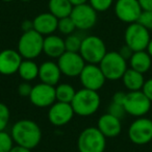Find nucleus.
Here are the masks:
<instances>
[{
	"label": "nucleus",
	"mask_w": 152,
	"mask_h": 152,
	"mask_svg": "<svg viewBox=\"0 0 152 152\" xmlns=\"http://www.w3.org/2000/svg\"><path fill=\"white\" fill-rule=\"evenodd\" d=\"M31 90H32V86L28 81H23L18 87V93H19V95L21 97H29L30 93H31Z\"/></svg>",
	"instance_id": "nucleus-33"
},
{
	"label": "nucleus",
	"mask_w": 152,
	"mask_h": 152,
	"mask_svg": "<svg viewBox=\"0 0 152 152\" xmlns=\"http://www.w3.org/2000/svg\"><path fill=\"white\" fill-rule=\"evenodd\" d=\"M75 94H76L75 89L70 83H59V85L55 86L56 101L71 103Z\"/></svg>",
	"instance_id": "nucleus-25"
},
{
	"label": "nucleus",
	"mask_w": 152,
	"mask_h": 152,
	"mask_svg": "<svg viewBox=\"0 0 152 152\" xmlns=\"http://www.w3.org/2000/svg\"><path fill=\"white\" fill-rule=\"evenodd\" d=\"M91 7L96 12H105L112 7L114 0H89Z\"/></svg>",
	"instance_id": "nucleus-31"
},
{
	"label": "nucleus",
	"mask_w": 152,
	"mask_h": 152,
	"mask_svg": "<svg viewBox=\"0 0 152 152\" xmlns=\"http://www.w3.org/2000/svg\"><path fill=\"white\" fill-rule=\"evenodd\" d=\"M130 68L140 73H147L152 66V57L146 50L134 51L129 58Z\"/></svg>",
	"instance_id": "nucleus-21"
},
{
	"label": "nucleus",
	"mask_w": 152,
	"mask_h": 152,
	"mask_svg": "<svg viewBox=\"0 0 152 152\" xmlns=\"http://www.w3.org/2000/svg\"><path fill=\"white\" fill-rule=\"evenodd\" d=\"M44 37L34 29L24 31L18 42V52L24 59H34L43 52Z\"/></svg>",
	"instance_id": "nucleus-4"
},
{
	"label": "nucleus",
	"mask_w": 152,
	"mask_h": 152,
	"mask_svg": "<svg viewBox=\"0 0 152 152\" xmlns=\"http://www.w3.org/2000/svg\"><path fill=\"white\" fill-rule=\"evenodd\" d=\"M57 29L65 36H69V34H73L76 29V26L74 24L73 20L71 19V17H65L58 19V25H57Z\"/></svg>",
	"instance_id": "nucleus-27"
},
{
	"label": "nucleus",
	"mask_w": 152,
	"mask_h": 152,
	"mask_svg": "<svg viewBox=\"0 0 152 152\" xmlns=\"http://www.w3.org/2000/svg\"><path fill=\"white\" fill-rule=\"evenodd\" d=\"M122 81L124 87L128 90V92L141 91L145 83L144 74L135 71V70L128 68L122 77Z\"/></svg>",
	"instance_id": "nucleus-22"
},
{
	"label": "nucleus",
	"mask_w": 152,
	"mask_h": 152,
	"mask_svg": "<svg viewBox=\"0 0 152 152\" xmlns=\"http://www.w3.org/2000/svg\"><path fill=\"white\" fill-rule=\"evenodd\" d=\"M74 115L75 113L71 103L55 101L49 107L48 119L54 126H64L73 119Z\"/></svg>",
	"instance_id": "nucleus-15"
},
{
	"label": "nucleus",
	"mask_w": 152,
	"mask_h": 152,
	"mask_svg": "<svg viewBox=\"0 0 152 152\" xmlns=\"http://www.w3.org/2000/svg\"><path fill=\"white\" fill-rule=\"evenodd\" d=\"M10 152H30V149L25 148V147H22V146H20V145H16L12 148Z\"/></svg>",
	"instance_id": "nucleus-39"
},
{
	"label": "nucleus",
	"mask_w": 152,
	"mask_h": 152,
	"mask_svg": "<svg viewBox=\"0 0 152 152\" xmlns=\"http://www.w3.org/2000/svg\"><path fill=\"white\" fill-rule=\"evenodd\" d=\"M143 11H152V0H139Z\"/></svg>",
	"instance_id": "nucleus-37"
},
{
	"label": "nucleus",
	"mask_w": 152,
	"mask_h": 152,
	"mask_svg": "<svg viewBox=\"0 0 152 152\" xmlns=\"http://www.w3.org/2000/svg\"><path fill=\"white\" fill-rule=\"evenodd\" d=\"M128 137L135 145H146L152 141V119L137 118L128 128Z\"/></svg>",
	"instance_id": "nucleus-9"
},
{
	"label": "nucleus",
	"mask_w": 152,
	"mask_h": 152,
	"mask_svg": "<svg viewBox=\"0 0 152 152\" xmlns=\"http://www.w3.org/2000/svg\"><path fill=\"white\" fill-rule=\"evenodd\" d=\"M28 98L37 107H50L56 101L55 87L44 83H38L32 87L31 93Z\"/></svg>",
	"instance_id": "nucleus-14"
},
{
	"label": "nucleus",
	"mask_w": 152,
	"mask_h": 152,
	"mask_svg": "<svg viewBox=\"0 0 152 152\" xmlns=\"http://www.w3.org/2000/svg\"><path fill=\"white\" fill-rule=\"evenodd\" d=\"M78 152H79V151H78Z\"/></svg>",
	"instance_id": "nucleus-45"
},
{
	"label": "nucleus",
	"mask_w": 152,
	"mask_h": 152,
	"mask_svg": "<svg viewBox=\"0 0 152 152\" xmlns=\"http://www.w3.org/2000/svg\"><path fill=\"white\" fill-rule=\"evenodd\" d=\"M152 102L143 93V91H132L126 93L124 101V108L126 114L135 118L145 117L151 110Z\"/></svg>",
	"instance_id": "nucleus-7"
},
{
	"label": "nucleus",
	"mask_w": 152,
	"mask_h": 152,
	"mask_svg": "<svg viewBox=\"0 0 152 152\" xmlns=\"http://www.w3.org/2000/svg\"><path fill=\"white\" fill-rule=\"evenodd\" d=\"M143 93L149 98V100L152 102V78H149L147 80H145V83L143 86L142 89Z\"/></svg>",
	"instance_id": "nucleus-34"
},
{
	"label": "nucleus",
	"mask_w": 152,
	"mask_h": 152,
	"mask_svg": "<svg viewBox=\"0 0 152 152\" xmlns=\"http://www.w3.org/2000/svg\"><path fill=\"white\" fill-rule=\"evenodd\" d=\"M83 38H85V37H83ZM83 38L79 34H75V32H73V34L67 36V38L65 39L66 51L79 52Z\"/></svg>",
	"instance_id": "nucleus-26"
},
{
	"label": "nucleus",
	"mask_w": 152,
	"mask_h": 152,
	"mask_svg": "<svg viewBox=\"0 0 152 152\" xmlns=\"http://www.w3.org/2000/svg\"><path fill=\"white\" fill-rule=\"evenodd\" d=\"M124 40L125 44L133 51H142L147 49L151 37L147 28L137 22H134L127 26L124 34Z\"/></svg>",
	"instance_id": "nucleus-8"
},
{
	"label": "nucleus",
	"mask_w": 152,
	"mask_h": 152,
	"mask_svg": "<svg viewBox=\"0 0 152 152\" xmlns=\"http://www.w3.org/2000/svg\"><path fill=\"white\" fill-rule=\"evenodd\" d=\"M106 52L105 44L99 37L88 36L83 38L79 53L87 64L99 65Z\"/></svg>",
	"instance_id": "nucleus-6"
},
{
	"label": "nucleus",
	"mask_w": 152,
	"mask_h": 152,
	"mask_svg": "<svg viewBox=\"0 0 152 152\" xmlns=\"http://www.w3.org/2000/svg\"><path fill=\"white\" fill-rule=\"evenodd\" d=\"M87 1H89V0H70V2L72 3V5H73V7L80 5V4H85V3H87Z\"/></svg>",
	"instance_id": "nucleus-40"
},
{
	"label": "nucleus",
	"mask_w": 152,
	"mask_h": 152,
	"mask_svg": "<svg viewBox=\"0 0 152 152\" xmlns=\"http://www.w3.org/2000/svg\"><path fill=\"white\" fill-rule=\"evenodd\" d=\"M14 143L11 133L5 130L0 131V152H10L14 147Z\"/></svg>",
	"instance_id": "nucleus-28"
},
{
	"label": "nucleus",
	"mask_w": 152,
	"mask_h": 152,
	"mask_svg": "<svg viewBox=\"0 0 152 152\" xmlns=\"http://www.w3.org/2000/svg\"><path fill=\"white\" fill-rule=\"evenodd\" d=\"M2 1H4V2H11V1H13V0H2Z\"/></svg>",
	"instance_id": "nucleus-42"
},
{
	"label": "nucleus",
	"mask_w": 152,
	"mask_h": 152,
	"mask_svg": "<svg viewBox=\"0 0 152 152\" xmlns=\"http://www.w3.org/2000/svg\"><path fill=\"white\" fill-rule=\"evenodd\" d=\"M107 113L113 115V116L117 117V118H119L120 120L122 118H124L125 115H126V110H125V108H124V105L120 103H117V102H114V101L110 102V104L108 105Z\"/></svg>",
	"instance_id": "nucleus-30"
},
{
	"label": "nucleus",
	"mask_w": 152,
	"mask_h": 152,
	"mask_svg": "<svg viewBox=\"0 0 152 152\" xmlns=\"http://www.w3.org/2000/svg\"><path fill=\"white\" fill-rule=\"evenodd\" d=\"M73 10L70 0H49V12L57 19L69 17Z\"/></svg>",
	"instance_id": "nucleus-24"
},
{
	"label": "nucleus",
	"mask_w": 152,
	"mask_h": 152,
	"mask_svg": "<svg viewBox=\"0 0 152 152\" xmlns=\"http://www.w3.org/2000/svg\"><path fill=\"white\" fill-rule=\"evenodd\" d=\"M18 74L23 81L34 80L39 77V66L34 61V59H24L18 70Z\"/></svg>",
	"instance_id": "nucleus-23"
},
{
	"label": "nucleus",
	"mask_w": 152,
	"mask_h": 152,
	"mask_svg": "<svg viewBox=\"0 0 152 152\" xmlns=\"http://www.w3.org/2000/svg\"><path fill=\"white\" fill-rule=\"evenodd\" d=\"M118 52L120 53V54L122 55V56L124 57V58L126 59V61H129V58L131 57V55L133 54V52H134V51H133L132 49L130 48V47L127 46V45L125 44L124 46L121 47L120 50H119Z\"/></svg>",
	"instance_id": "nucleus-35"
},
{
	"label": "nucleus",
	"mask_w": 152,
	"mask_h": 152,
	"mask_svg": "<svg viewBox=\"0 0 152 152\" xmlns=\"http://www.w3.org/2000/svg\"><path fill=\"white\" fill-rule=\"evenodd\" d=\"M77 147L79 152H104L106 137L98 127H87L79 134Z\"/></svg>",
	"instance_id": "nucleus-5"
},
{
	"label": "nucleus",
	"mask_w": 152,
	"mask_h": 152,
	"mask_svg": "<svg viewBox=\"0 0 152 152\" xmlns=\"http://www.w3.org/2000/svg\"><path fill=\"white\" fill-rule=\"evenodd\" d=\"M66 51L65 40L55 34H49L44 38L43 52L51 58H58Z\"/></svg>",
	"instance_id": "nucleus-20"
},
{
	"label": "nucleus",
	"mask_w": 152,
	"mask_h": 152,
	"mask_svg": "<svg viewBox=\"0 0 152 152\" xmlns=\"http://www.w3.org/2000/svg\"><path fill=\"white\" fill-rule=\"evenodd\" d=\"M23 57L18 50L5 49L0 52V74L2 75H13L18 73Z\"/></svg>",
	"instance_id": "nucleus-16"
},
{
	"label": "nucleus",
	"mask_w": 152,
	"mask_h": 152,
	"mask_svg": "<svg viewBox=\"0 0 152 152\" xmlns=\"http://www.w3.org/2000/svg\"><path fill=\"white\" fill-rule=\"evenodd\" d=\"M61 69L55 61H46L41 66H39V78L41 83L55 87L61 80Z\"/></svg>",
	"instance_id": "nucleus-18"
},
{
	"label": "nucleus",
	"mask_w": 152,
	"mask_h": 152,
	"mask_svg": "<svg viewBox=\"0 0 152 152\" xmlns=\"http://www.w3.org/2000/svg\"><path fill=\"white\" fill-rule=\"evenodd\" d=\"M101 99L97 91H92L83 88L79 91H76L71 105L75 115L80 117H89L94 115L100 107Z\"/></svg>",
	"instance_id": "nucleus-2"
},
{
	"label": "nucleus",
	"mask_w": 152,
	"mask_h": 152,
	"mask_svg": "<svg viewBox=\"0 0 152 152\" xmlns=\"http://www.w3.org/2000/svg\"><path fill=\"white\" fill-rule=\"evenodd\" d=\"M97 127L106 139L118 137L122 131L121 120L108 113L100 117L97 123Z\"/></svg>",
	"instance_id": "nucleus-17"
},
{
	"label": "nucleus",
	"mask_w": 152,
	"mask_h": 152,
	"mask_svg": "<svg viewBox=\"0 0 152 152\" xmlns=\"http://www.w3.org/2000/svg\"><path fill=\"white\" fill-rule=\"evenodd\" d=\"M0 52H1V49H0Z\"/></svg>",
	"instance_id": "nucleus-44"
},
{
	"label": "nucleus",
	"mask_w": 152,
	"mask_h": 152,
	"mask_svg": "<svg viewBox=\"0 0 152 152\" xmlns=\"http://www.w3.org/2000/svg\"><path fill=\"white\" fill-rule=\"evenodd\" d=\"M137 23L143 25L148 30H152V11H143L140 15Z\"/></svg>",
	"instance_id": "nucleus-32"
},
{
	"label": "nucleus",
	"mask_w": 152,
	"mask_h": 152,
	"mask_svg": "<svg viewBox=\"0 0 152 152\" xmlns=\"http://www.w3.org/2000/svg\"><path fill=\"white\" fill-rule=\"evenodd\" d=\"M125 97H126V93H125V92H122V91L116 92V93L114 94V96H113L112 101L117 102V103H120V104H124Z\"/></svg>",
	"instance_id": "nucleus-36"
},
{
	"label": "nucleus",
	"mask_w": 152,
	"mask_h": 152,
	"mask_svg": "<svg viewBox=\"0 0 152 152\" xmlns=\"http://www.w3.org/2000/svg\"><path fill=\"white\" fill-rule=\"evenodd\" d=\"M99 67L103 72L106 80L112 81L122 79L124 73L128 69L127 61L118 51L106 52L102 61L99 63Z\"/></svg>",
	"instance_id": "nucleus-3"
},
{
	"label": "nucleus",
	"mask_w": 152,
	"mask_h": 152,
	"mask_svg": "<svg viewBox=\"0 0 152 152\" xmlns=\"http://www.w3.org/2000/svg\"><path fill=\"white\" fill-rule=\"evenodd\" d=\"M21 1H24V2H27V1H31V0H21Z\"/></svg>",
	"instance_id": "nucleus-43"
},
{
	"label": "nucleus",
	"mask_w": 152,
	"mask_h": 152,
	"mask_svg": "<svg viewBox=\"0 0 152 152\" xmlns=\"http://www.w3.org/2000/svg\"><path fill=\"white\" fill-rule=\"evenodd\" d=\"M16 145L34 149L40 144L42 140V131L34 121L29 119H21L13 125L11 130Z\"/></svg>",
	"instance_id": "nucleus-1"
},
{
	"label": "nucleus",
	"mask_w": 152,
	"mask_h": 152,
	"mask_svg": "<svg viewBox=\"0 0 152 152\" xmlns=\"http://www.w3.org/2000/svg\"><path fill=\"white\" fill-rule=\"evenodd\" d=\"M22 29H23V31H28V30L34 29V23H32V21H28V20L24 21L22 23Z\"/></svg>",
	"instance_id": "nucleus-38"
},
{
	"label": "nucleus",
	"mask_w": 152,
	"mask_h": 152,
	"mask_svg": "<svg viewBox=\"0 0 152 152\" xmlns=\"http://www.w3.org/2000/svg\"><path fill=\"white\" fill-rule=\"evenodd\" d=\"M78 77L85 89L97 92L103 87L106 80L99 65H95V64H86L85 68Z\"/></svg>",
	"instance_id": "nucleus-12"
},
{
	"label": "nucleus",
	"mask_w": 152,
	"mask_h": 152,
	"mask_svg": "<svg viewBox=\"0 0 152 152\" xmlns=\"http://www.w3.org/2000/svg\"><path fill=\"white\" fill-rule=\"evenodd\" d=\"M146 51H147V52L150 54V56L152 57V39H151V40H150V42H149V44H148V46H147V49H146Z\"/></svg>",
	"instance_id": "nucleus-41"
},
{
	"label": "nucleus",
	"mask_w": 152,
	"mask_h": 152,
	"mask_svg": "<svg viewBox=\"0 0 152 152\" xmlns=\"http://www.w3.org/2000/svg\"><path fill=\"white\" fill-rule=\"evenodd\" d=\"M70 17L73 20L76 29L88 30L97 22V12L91 7V4L85 3L73 7Z\"/></svg>",
	"instance_id": "nucleus-11"
},
{
	"label": "nucleus",
	"mask_w": 152,
	"mask_h": 152,
	"mask_svg": "<svg viewBox=\"0 0 152 152\" xmlns=\"http://www.w3.org/2000/svg\"><path fill=\"white\" fill-rule=\"evenodd\" d=\"M86 64L87 63L79 52L65 51L57 58V65L61 69V74L68 77H76L80 75Z\"/></svg>",
	"instance_id": "nucleus-10"
},
{
	"label": "nucleus",
	"mask_w": 152,
	"mask_h": 152,
	"mask_svg": "<svg viewBox=\"0 0 152 152\" xmlns=\"http://www.w3.org/2000/svg\"><path fill=\"white\" fill-rule=\"evenodd\" d=\"M10 118H11L10 108L7 107V104L0 102V131L5 130L10 122Z\"/></svg>",
	"instance_id": "nucleus-29"
},
{
	"label": "nucleus",
	"mask_w": 152,
	"mask_h": 152,
	"mask_svg": "<svg viewBox=\"0 0 152 152\" xmlns=\"http://www.w3.org/2000/svg\"><path fill=\"white\" fill-rule=\"evenodd\" d=\"M143 12L139 0H117L115 4V14L120 21L127 24L137 22Z\"/></svg>",
	"instance_id": "nucleus-13"
},
{
	"label": "nucleus",
	"mask_w": 152,
	"mask_h": 152,
	"mask_svg": "<svg viewBox=\"0 0 152 152\" xmlns=\"http://www.w3.org/2000/svg\"><path fill=\"white\" fill-rule=\"evenodd\" d=\"M32 23H34V29L36 31H38L42 36H49L53 34V32L57 29L58 19L49 12L38 15L34 19Z\"/></svg>",
	"instance_id": "nucleus-19"
}]
</instances>
